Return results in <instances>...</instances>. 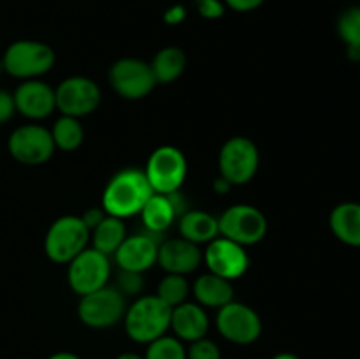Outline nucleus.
I'll return each mask as SVG.
<instances>
[{
  "label": "nucleus",
  "mask_w": 360,
  "mask_h": 359,
  "mask_svg": "<svg viewBox=\"0 0 360 359\" xmlns=\"http://www.w3.org/2000/svg\"><path fill=\"white\" fill-rule=\"evenodd\" d=\"M153 189L148 183L143 169L125 168L116 172L105 185L102 194V208L111 217L122 220L139 215Z\"/></svg>",
  "instance_id": "nucleus-1"
},
{
  "label": "nucleus",
  "mask_w": 360,
  "mask_h": 359,
  "mask_svg": "<svg viewBox=\"0 0 360 359\" xmlns=\"http://www.w3.org/2000/svg\"><path fill=\"white\" fill-rule=\"evenodd\" d=\"M171 306L162 301L157 294L141 296L132 305L127 306L123 326L130 340L148 345L167 334L171 327Z\"/></svg>",
  "instance_id": "nucleus-2"
},
{
  "label": "nucleus",
  "mask_w": 360,
  "mask_h": 359,
  "mask_svg": "<svg viewBox=\"0 0 360 359\" xmlns=\"http://www.w3.org/2000/svg\"><path fill=\"white\" fill-rule=\"evenodd\" d=\"M0 62L9 76L23 81L39 80L55 65V51L46 42L21 39L6 49Z\"/></svg>",
  "instance_id": "nucleus-3"
},
{
  "label": "nucleus",
  "mask_w": 360,
  "mask_h": 359,
  "mask_svg": "<svg viewBox=\"0 0 360 359\" xmlns=\"http://www.w3.org/2000/svg\"><path fill=\"white\" fill-rule=\"evenodd\" d=\"M90 241V229L83 218L76 215L60 217L49 225L44 238V252L49 260L58 264H69L76 256L86 248Z\"/></svg>",
  "instance_id": "nucleus-4"
},
{
  "label": "nucleus",
  "mask_w": 360,
  "mask_h": 359,
  "mask_svg": "<svg viewBox=\"0 0 360 359\" xmlns=\"http://www.w3.org/2000/svg\"><path fill=\"white\" fill-rule=\"evenodd\" d=\"M153 192H178L188 175V162L179 148L164 144L151 151L146 168L143 169Z\"/></svg>",
  "instance_id": "nucleus-5"
},
{
  "label": "nucleus",
  "mask_w": 360,
  "mask_h": 359,
  "mask_svg": "<svg viewBox=\"0 0 360 359\" xmlns=\"http://www.w3.org/2000/svg\"><path fill=\"white\" fill-rule=\"evenodd\" d=\"M260 153L250 137L234 136L224 143L218 153V169L221 178L232 187L246 185L259 171Z\"/></svg>",
  "instance_id": "nucleus-6"
},
{
  "label": "nucleus",
  "mask_w": 360,
  "mask_h": 359,
  "mask_svg": "<svg viewBox=\"0 0 360 359\" xmlns=\"http://www.w3.org/2000/svg\"><path fill=\"white\" fill-rule=\"evenodd\" d=\"M127 310L125 296L116 287L105 285L98 291L81 296L77 315L91 329H108L123 319Z\"/></svg>",
  "instance_id": "nucleus-7"
},
{
  "label": "nucleus",
  "mask_w": 360,
  "mask_h": 359,
  "mask_svg": "<svg viewBox=\"0 0 360 359\" xmlns=\"http://www.w3.org/2000/svg\"><path fill=\"white\" fill-rule=\"evenodd\" d=\"M220 236L243 246L257 245L267 234V218L252 204H232L218 218Z\"/></svg>",
  "instance_id": "nucleus-8"
},
{
  "label": "nucleus",
  "mask_w": 360,
  "mask_h": 359,
  "mask_svg": "<svg viewBox=\"0 0 360 359\" xmlns=\"http://www.w3.org/2000/svg\"><path fill=\"white\" fill-rule=\"evenodd\" d=\"M11 157L23 165H42L53 157L56 146L51 130L39 123H27L13 130L7 141Z\"/></svg>",
  "instance_id": "nucleus-9"
},
{
  "label": "nucleus",
  "mask_w": 360,
  "mask_h": 359,
  "mask_svg": "<svg viewBox=\"0 0 360 359\" xmlns=\"http://www.w3.org/2000/svg\"><path fill=\"white\" fill-rule=\"evenodd\" d=\"M217 329L221 336L234 345H252L262 334V320L252 308L239 301H231L218 308Z\"/></svg>",
  "instance_id": "nucleus-10"
},
{
  "label": "nucleus",
  "mask_w": 360,
  "mask_h": 359,
  "mask_svg": "<svg viewBox=\"0 0 360 359\" xmlns=\"http://www.w3.org/2000/svg\"><path fill=\"white\" fill-rule=\"evenodd\" d=\"M109 84L127 101L148 97L157 87L150 63L139 58H120L109 69Z\"/></svg>",
  "instance_id": "nucleus-11"
},
{
  "label": "nucleus",
  "mask_w": 360,
  "mask_h": 359,
  "mask_svg": "<svg viewBox=\"0 0 360 359\" xmlns=\"http://www.w3.org/2000/svg\"><path fill=\"white\" fill-rule=\"evenodd\" d=\"M109 277H111L109 257L95 250L94 246L84 248L79 256L74 257L69 263V271H67V280H69L70 289L79 298L105 287Z\"/></svg>",
  "instance_id": "nucleus-12"
},
{
  "label": "nucleus",
  "mask_w": 360,
  "mask_h": 359,
  "mask_svg": "<svg viewBox=\"0 0 360 359\" xmlns=\"http://www.w3.org/2000/svg\"><path fill=\"white\" fill-rule=\"evenodd\" d=\"M101 88L94 80L84 76H70L55 88L56 109L62 115L83 118L91 115L101 104Z\"/></svg>",
  "instance_id": "nucleus-13"
},
{
  "label": "nucleus",
  "mask_w": 360,
  "mask_h": 359,
  "mask_svg": "<svg viewBox=\"0 0 360 359\" xmlns=\"http://www.w3.org/2000/svg\"><path fill=\"white\" fill-rule=\"evenodd\" d=\"M202 260L210 273L231 282L241 278L250 267V256L245 246L224 236H218L207 243V248L202 252Z\"/></svg>",
  "instance_id": "nucleus-14"
},
{
  "label": "nucleus",
  "mask_w": 360,
  "mask_h": 359,
  "mask_svg": "<svg viewBox=\"0 0 360 359\" xmlns=\"http://www.w3.org/2000/svg\"><path fill=\"white\" fill-rule=\"evenodd\" d=\"M186 211V203L181 192L172 194H151L150 199L141 210V220L144 227L151 234H160L165 229L174 224L176 218L181 217Z\"/></svg>",
  "instance_id": "nucleus-15"
},
{
  "label": "nucleus",
  "mask_w": 360,
  "mask_h": 359,
  "mask_svg": "<svg viewBox=\"0 0 360 359\" xmlns=\"http://www.w3.org/2000/svg\"><path fill=\"white\" fill-rule=\"evenodd\" d=\"M16 113L28 120H44L56 109L55 90L39 80H27L13 92Z\"/></svg>",
  "instance_id": "nucleus-16"
},
{
  "label": "nucleus",
  "mask_w": 360,
  "mask_h": 359,
  "mask_svg": "<svg viewBox=\"0 0 360 359\" xmlns=\"http://www.w3.org/2000/svg\"><path fill=\"white\" fill-rule=\"evenodd\" d=\"M157 263L165 273L186 277L200 266L202 250L199 248V245L185 238L165 239L158 245Z\"/></svg>",
  "instance_id": "nucleus-17"
},
{
  "label": "nucleus",
  "mask_w": 360,
  "mask_h": 359,
  "mask_svg": "<svg viewBox=\"0 0 360 359\" xmlns=\"http://www.w3.org/2000/svg\"><path fill=\"white\" fill-rule=\"evenodd\" d=\"M158 245L160 243L155 238H151V232L127 236L115 252L116 264H118L122 271L144 273L153 264H157Z\"/></svg>",
  "instance_id": "nucleus-18"
},
{
  "label": "nucleus",
  "mask_w": 360,
  "mask_h": 359,
  "mask_svg": "<svg viewBox=\"0 0 360 359\" xmlns=\"http://www.w3.org/2000/svg\"><path fill=\"white\" fill-rule=\"evenodd\" d=\"M174 336L181 341L200 340L210 331V317L204 306L199 303L185 301L174 306L171 312V327Z\"/></svg>",
  "instance_id": "nucleus-19"
},
{
  "label": "nucleus",
  "mask_w": 360,
  "mask_h": 359,
  "mask_svg": "<svg viewBox=\"0 0 360 359\" xmlns=\"http://www.w3.org/2000/svg\"><path fill=\"white\" fill-rule=\"evenodd\" d=\"M329 227L341 243L360 248V203L345 201L336 204L329 215Z\"/></svg>",
  "instance_id": "nucleus-20"
},
{
  "label": "nucleus",
  "mask_w": 360,
  "mask_h": 359,
  "mask_svg": "<svg viewBox=\"0 0 360 359\" xmlns=\"http://www.w3.org/2000/svg\"><path fill=\"white\" fill-rule=\"evenodd\" d=\"M193 296L204 308L218 310L234 301V289L231 280H225L214 273H206L200 275L193 284Z\"/></svg>",
  "instance_id": "nucleus-21"
},
{
  "label": "nucleus",
  "mask_w": 360,
  "mask_h": 359,
  "mask_svg": "<svg viewBox=\"0 0 360 359\" xmlns=\"http://www.w3.org/2000/svg\"><path fill=\"white\" fill-rule=\"evenodd\" d=\"M179 234L195 245L213 241L220 236L218 218L202 210H186L179 217Z\"/></svg>",
  "instance_id": "nucleus-22"
},
{
  "label": "nucleus",
  "mask_w": 360,
  "mask_h": 359,
  "mask_svg": "<svg viewBox=\"0 0 360 359\" xmlns=\"http://www.w3.org/2000/svg\"><path fill=\"white\" fill-rule=\"evenodd\" d=\"M157 84L174 83L186 69V55L181 48L167 46L153 56L150 63Z\"/></svg>",
  "instance_id": "nucleus-23"
},
{
  "label": "nucleus",
  "mask_w": 360,
  "mask_h": 359,
  "mask_svg": "<svg viewBox=\"0 0 360 359\" xmlns=\"http://www.w3.org/2000/svg\"><path fill=\"white\" fill-rule=\"evenodd\" d=\"M94 248L105 256H115L118 246L122 245L123 239L127 238V227L122 218L105 215L104 220L90 232Z\"/></svg>",
  "instance_id": "nucleus-24"
},
{
  "label": "nucleus",
  "mask_w": 360,
  "mask_h": 359,
  "mask_svg": "<svg viewBox=\"0 0 360 359\" xmlns=\"http://www.w3.org/2000/svg\"><path fill=\"white\" fill-rule=\"evenodd\" d=\"M53 143L58 150L63 151H74L83 144L84 130L81 125L79 118H72V116L62 115L51 129Z\"/></svg>",
  "instance_id": "nucleus-25"
},
{
  "label": "nucleus",
  "mask_w": 360,
  "mask_h": 359,
  "mask_svg": "<svg viewBox=\"0 0 360 359\" xmlns=\"http://www.w3.org/2000/svg\"><path fill=\"white\" fill-rule=\"evenodd\" d=\"M190 292V285L188 280L181 275H171L167 273L164 278L160 280L157 287V296L162 299L164 303H167L171 308L174 306L181 305V303L186 301Z\"/></svg>",
  "instance_id": "nucleus-26"
},
{
  "label": "nucleus",
  "mask_w": 360,
  "mask_h": 359,
  "mask_svg": "<svg viewBox=\"0 0 360 359\" xmlns=\"http://www.w3.org/2000/svg\"><path fill=\"white\" fill-rule=\"evenodd\" d=\"M336 32L347 48H360V6L347 7L340 14Z\"/></svg>",
  "instance_id": "nucleus-27"
},
{
  "label": "nucleus",
  "mask_w": 360,
  "mask_h": 359,
  "mask_svg": "<svg viewBox=\"0 0 360 359\" xmlns=\"http://www.w3.org/2000/svg\"><path fill=\"white\" fill-rule=\"evenodd\" d=\"M144 359H186V347L176 336L164 334L148 344Z\"/></svg>",
  "instance_id": "nucleus-28"
},
{
  "label": "nucleus",
  "mask_w": 360,
  "mask_h": 359,
  "mask_svg": "<svg viewBox=\"0 0 360 359\" xmlns=\"http://www.w3.org/2000/svg\"><path fill=\"white\" fill-rule=\"evenodd\" d=\"M186 359H221V351L210 338H200L186 348Z\"/></svg>",
  "instance_id": "nucleus-29"
},
{
  "label": "nucleus",
  "mask_w": 360,
  "mask_h": 359,
  "mask_svg": "<svg viewBox=\"0 0 360 359\" xmlns=\"http://www.w3.org/2000/svg\"><path fill=\"white\" fill-rule=\"evenodd\" d=\"M123 296H136L143 292L144 278L143 273H134V271H122L118 275V284L115 285Z\"/></svg>",
  "instance_id": "nucleus-30"
},
{
  "label": "nucleus",
  "mask_w": 360,
  "mask_h": 359,
  "mask_svg": "<svg viewBox=\"0 0 360 359\" xmlns=\"http://www.w3.org/2000/svg\"><path fill=\"white\" fill-rule=\"evenodd\" d=\"M195 7L200 16L206 20H218L225 13V7L220 0H195Z\"/></svg>",
  "instance_id": "nucleus-31"
},
{
  "label": "nucleus",
  "mask_w": 360,
  "mask_h": 359,
  "mask_svg": "<svg viewBox=\"0 0 360 359\" xmlns=\"http://www.w3.org/2000/svg\"><path fill=\"white\" fill-rule=\"evenodd\" d=\"M14 113H16V104H14L13 94L0 88V125L9 122Z\"/></svg>",
  "instance_id": "nucleus-32"
},
{
  "label": "nucleus",
  "mask_w": 360,
  "mask_h": 359,
  "mask_svg": "<svg viewBox=\"0 0 360 359\" xmlns=\"http://www.w3.org/2000/svg\"><path fill=\"white\" fill-rule=\"evenodd\" d=\"M105 215L108 213L104 211V208H90V210H86L83 215H81V218H83L84 225H86L91 232L102 220H104Z\"/></svg>",
  "instance_id": "nucleus-33"
},
{
  "label": "nucleus",
  "mask_w": 360,
  "mask_h": 359,
  "mask_svg": "<svg viewBox=\"0 0 360 359\" xmlns=\"http://www.w3.org/2000/svg\"><path fill=\"white\" fill-rule=\"evenodd\" d=\"M264 2H266V0H225V4H227L231 9L238 11V13H250V11L262 6Z\"/></svg>",
  "instance_id": "nucleus-34"
},
{
  "label": "nucleus",
  "mask_w": 360,
  "mask_h": 359,
  "mask_svg": "<svg viewBox=\"0 0 360 359\" xmlns=\"http://www.w3.org/2000/svg\"><path fill=\"white\" fill-rule=\"evenodd\" d=\"M185 18H186V9L183 6L169 7L164 14L165 23H169V25H179L181 21H185Z\"/></svg>",
  "instance_id": "nucleus-35"
},
{
  "label": "nucleus",
  "mask_w": 360,
  "mask_h": 359,
  "mask_svg": "<svg viewBox=\"0 0 360 359\" xmlns=\"http://www.w3.org/2000/svg\"><path fill=\"white\" fill-rule=\"evenodd\" d=\"M231 189H232V185L231 183L227 182V180L225 178H221V176H218V178H214V182H213V190L217 194H227V192H231Z\"/></svg>",
  "instance_id": "nucleus-36"
},
{
  "label": "nucleus",
  "mask_w": 360,
  "mask_h": 359,
  "mask_svg": "<svg viewBox=\"0 0 360 359\" xmlns=\"http://www.w3.org/2000/svg\"><path fill=\"white\" fill-rule=\"evenodd\" d=\"M48 359H81V358L77 354H74V352L62 351V352H55V354L49 355Z\"/></svg>",
  "instance_id": "nucleus-37"
},
{
  "label": "nucleus",
  "mask_w": 360,
  "mask_h": 359,
  "mask_svg": "<svg viewBox=\"0 0 360 359\" xmlns=\"http://www.w3.org/2000/svg\"><path fill=\"white\" fill-rule=\"evenodd\" d=\"M271 359H301V358L292 354V352H278V354H274Z\"/></svg>",
  "instance_id": "nucleus-38"
},
{
  "label": "nucleus",
  "mask_w": 360,
  "mask_h": 359,
  "mask_svg": "<svg viewBox=\"0 0 360 359\" xmlns=\"http://www.w3.org/2000/svg\"><path fill=\"white\" fill-rule=\"evenodd\" d=\"M116 359H144V355L136 354V352H123V354H120Z\"/></svg>",
  "instance_id": "nucleus-39"
}]
</instances>
